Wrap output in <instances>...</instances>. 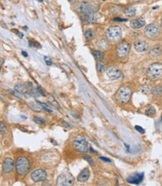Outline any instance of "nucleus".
Segmentation results:
<instances>
[{"label": "nucleus", "instance_id": "f257e3e1", "mask_svg": "<svg viewBox=\"0 0 162 186\" xmlns=\"http://www.w3.org/2000/svg\"><path fill=\"white\" fill-rule=\"evenodd\" d=\"M131 97V90L128 86H122L116 94V98L121 104H125L128 102Z\"/></svg>", "mask_w": 162, "mask_h": 186}, {"label": "nucleus", "instance_id": "f03ea898", "mask_svg": "<svg viewBox=\"0 0 162 186\" xmlns=\"http://www.w3.org/2000/svg\"><path fill=\"white\" fill-rule=\"evenodd\" d=\"M147 76L152 80H156L162 76V64L155 63L152 64L147 70Z\"/></svg>", "mask_w": 162, "mask_h": 186}, {"label": "nucleus", "instance_id": "7ed1b4c3", "mask_svg": "<svg viewBox=\"0 0 162 186\" xmlns=\"http://www.w3.org/2000/svg\"><path fill=\"white\" fill-rule=\"evenodd\" d=\"M74 149L80 153H86L88 151L89 146L87 140L82 136H78L75 138L73 142Z\"/></svg>", "mask_w": 162, "mask_h": 186}, {"label": "nucleus", "instance_id": "20e7f679", "mask_svg": "<svg viewBox=\"0 0 162 186\" xmlns=\"http://www.w3.org/2000/svg\"><path fill=\"white\" fill-rule=\"evenodd\" d=\"M16 169L20 175H23L29 169V162L26 157H19L17 160Z\"/></svg>", "mask_w": 162, "mask_h": 186}, {"label": "nucleus", "instance_id": "39448f33", "mask_svg": "<svg viewBox=\"0 0 162 186\" xmlns=\"http://www.w3.org/2000/svg\"><path fill=\"white\" fill-rule=\"evenodd\" d=\"M106 36L110 41H117L121 37L122 30L119 26H111L106 31Z\"/></svg>", "mask_w": 162, "mask_h": 186}, {"label": "nucleus", "instance_id": "423d86ee", "mask_svg": "<svg viewBox=\"0 0 162 186\" xmlns=\"http://www.w3.org/2000/svg\"><path fill=\"white\" fill-rule=\"evenodd\" d=\"M57 185H72L74 184V177L70 174H62L57 178Z\"/></svg>", "mask_w": 162, "mask_h": 186}, {"label": "nucleus", "instance_id": "0eeeda50", "mask_svg": "<svg viewBox=\"0 0 162 186\" xmlns=\"http://www.w3.org/2000/svg\"><path fill=\"white\" fill-rule=\"evenodd\" d=\"M160 32L159 27L155 24H149L145 28L144 33L149 38H153L158 36Z\"/></svg>", "mask_w": 162, "mask_h": 186}, {"label": "nucleus", "instance_id": "6e6552de", "mask_svg": "<svg viewBox=\"0 0 162 186\" xmlns=\"http://www.w3.org/2000/svg\"><path fill=\"white\" fill-rule=\"evenodd\" d=\"M130 45L126 41H123L119 44V46H117V49H116L118 56L121 57V58H124L126 56L130 51Z\"/></svg>", "mask_w": 162, "mask_h": 186}, {"label": "nucleus", "instance_id": "1a4fd4ad", "mask_svg": "<svg viewBox=\"0 0 162 186\" xmlns=\"http://www.w3.org/2000/svg\"><path fill=\"white\" fill-rule=\"evenodd\" d=\"M31 178L34 182H40V181L45 180L47 178V173L45 170L42 169H38L34 170L31 174Z\"/></svg>", "mask_w": 162, "mask_h": 186}, {"label": "nucleus", "instance_id": "9d476101", "mask_svg": "<svg viewBox=\"0 0 162 186\" xmlns=\"http://www.w3.org/2000/svg\"><path fill=\"white\" fill-rule=\"evenodd\" d=\"M14 167V162L13 159L11 158H7L5 159L3 163V172L6 174H8V173L11 172Z\"/></svg>", "mask_w": 162, "mask_h": 186}, {"label": "nucleus", "instance_id": "9b49d317", "mask_svg": "<svg viewBox=\"0 0 162 186\" xmlns=\"http://www.w3.org/2000/svg\"><path fill=\"white\" fill-rule=\"evenodd\" d=\"M144 176L143 173H140V174H135L134 175L131 176L127 178V181L131 184H136L138 185L142 182Z\"/></svg>", "mask_w": 162, "mask_h": 186}, {"label": "nucleus", "instance_id": "f8f14e48", "mask_svg": "<svg viewBox=\"0 0 162 186\" xmlns=\"http://www.w3.org/2000/svg\"><path fill=\"white\" fill-rule=\"evenodd\" d=\"M107 74L108 76L111 79V80H115V79H118L121 77L122 73L118 69L111 67L107 70Z\"/></svg>", "mask_w": 162, "mask_h": 186}, {"label": "nucleus", "instance_id": "ddd939ff", "mask_svg": "<svg viewBox=\"0 0 162 186\" xmlns=\"http://www.w3.org/2000/svg\"><path fill=\"white\" fill-rule=\"evenodd\" d=\"M134 48L139 53H143L149 49V44L146 41H138L134 44Z\"/></svg>", "mask_w": 162, "mask_h": 186}, {"label": "nucleus", "instance_id": "4468645a", "mask_svg": "<svg viewBox=\"0 0 162 186\" xmlns=\"http://www.w3.org/2000/svg\"><path fill=\"white\" fill-rule=\"evenodd\" d=\"M80 11L82 14H84V15H86V14H89V13L93 12V11H94L93 8L91 6V5H90L89 2H83V3L80 5Z\"/></svg>", "mask_w": 162, "mask_h": 186}, {"label": "nucleus", "instance_id": "2eb2a0df", "mask_svg": "<svg viewBox=\"0 0 162 186\" xmlns=\"http://www.w3.org/2000/svg\"><path fill=\"white\" fill-rule=\"evenodd\" d=\"M90 176V171L88 168H85L83 169L80 174L78 176V182H80V183H85L87 182L89 179Z\"/></svg>", "mask_w": 162, "mask_h": 186}, {"label": "nucleus", "instance_id": "dca6fc26", "mask_svg": "<svg viewBox=\"0 0 162 186\" xmlns=\"http://www.w3.org/2000/svg\"><path fill=\"white\" fill-rule=\"evenodd\" d=\"M98 14L95 11L89 13L88 14H86V15L83 16L84 21L87 22V23H96L98 21Z\"/></svg>", "mask_w": 162, "mask_h": 186}, {"label": "nucleus", "instance_id": "f3484780", "mask_svg": "<svg viewBox=\"0 0 162 186\" xmlns=\"http://www.w3.org/2000/svg\"><path fill=\"white\" fill-rule=\"evenodd\" d=\"M146 22L143 19H136L131 22V26L134 28H139L143 27Z\"/></svg>", "mask_w": 162, "mask_h": 186}, {"label": "nucleus", "instance_id": "a211bd4d", "mask_svg": "<svg viewBox=\"0 0 162 186\" xmlns=\"http://www.w3.org/2000/svg\"><path fill=\"white\" fill-rule=\"evenodd\" d=\"M14 90L20 93H26L28 91V88L25 84H18L15 86Z\"/></svg>", "mask_w": 162, "mask_h": 186}, {"label": "nucleus", "instance_id": "6ab92c4d", "mask_svg": "<svg viewBox=\"0 0 162 186\" xmlns=\"http://www.w3.org/2000/svg\"><path fill=\"white\" fill-rule=\"evenodd\" d=\"M161 50L160 47H159V46L153 47L151 49V51H150V55L152 58H157L159 55H161Z\"/></svg>", "mask_w": 162, "mask_h": 186}, {"label": "nucleus", "instance_id": "aec40b11", "mask_svg": "<svg viewBox=\"0 0 162 186\" xmlns=\"http://www.w3.org/2000/svg\"><path fill=\"white\" fill-rule=\"evenodd\" d=\"M125 15L128 17H132L135 16L136 14V9L134 7H128L125 11Z\"/></svg>", "mask_w": 162, "mask_h": 186}, {"label": "nucleus", "instance_id": "412c9836", "mask_svg": "<svg viewBox=\"0 0 162 186\" xmlns=\"http://www.w3.org/2000/svg\"><path fill=\"white\" fill-rule=\"evenodd\" d=\"M97 46L101 49H106L108 47V42L104 39H101L97 42Z\"/></svg>", "mask_w": 162, "mask_h": 186}, {"label": "nucleus", "instance_id": "4be33fe9", "mask_svg": "<svg viewBox=\"0 0 162 186\" xmlns=\"http://www.w3.org/2000/svg\"><path fill=\"white\" fill-rule=\"evenodd\" d=\"M146 114L147 116L152 117L155 114V109L152 106H149L146 110Z\"/></svg>", "mask_w": 162, "mask_h": 186}, {"label": "nucleus", "instance_id": "5701e85b", "mask_svg": "<svg viewBox=\"0 0 162 186\" xmlns=\"http://www.w3.org/2000/svg\"><path fill=\"white\" fill-rule=\"evenodd\" d=\"M47 99H48V101L50 102V103L51 104V105H53V106H55V107H57V108L59 107L58 102H57V100H55L54 97H53V96H51V95H48Z\"/></svg>", "mask_w": 162, "mask_h": 186}, {"label": "nucleus", "instance_id": "b1692460", "mask_svg": "<svg viewBox=\"0 0 162 186\" xmlns=\"http://www.w3.org/2000/svg\"><path fill=\"white\" fill-rule=\"evenodd\" d=\"M92 54L95 56V58L98 60V61H101L103 59V53L100 51H97V50H94L92 51Z\"/></svg>", "mask_w": 162, "mask_h": 186}, {"label": "nucleus", "instance_id": "393cba45", "mask_svg": "<svg viewBox=\"0 0 162 186\" xmlns=\"http://www.w3.org/2000/svg\"><path fill=\"white\" fill-rule=\"evenodd\" d=\"M94 37V34L91 29H88L85 32V37L87 38V41H91Z\"/></svg>", "mask_w": 162, "mask_h": 186}, {"label": "nucleus", "instance_id": "a878e982", "mask_svg": "<svg viewBox=\"0 0 162 186\" xmlns=\"http://www.w3.org/2000/svg\"><path fill=\"white\" fill-rule=\"evenodd\" d=\"M97 70H98L99 72H104V70H106L105 65L101 61H99L97 63Z\"/></svg>", "mask_w": 162, "mask_h": 186}, {"label": "nucleus", "instance_id": "bb28decb", "mask_svg": "<svg viewBox=\"0 0 162 186\" xmlns=\"http://www.w3.org/2000/svg\"><path fill=\"white\" fill-rule=\"evenodd\" d=\"M33 120L34 122H35L38 124H44L45 123V120L44 119H42V118H38V117H34Z\"/></svg>", "mask_w": 162, "mask_h": 186}, {"label": "nucleus", "instance_id": "cd10ccee", "mask_svg": "<svg viewBox=\"0 0 162 186\" xmlns=\"http://www.w3.org/2000/svg\"><path fill=\"white\" fill-rule=\"evenodd\" d=\"M29 46H32V47L33 46V47L37 48V49H40V48L41 47L40 44H39L38 42H36V41H29Z\"/></svg>", "mask_w": 162, "mask_h": 186}, {"label": "nucleus", "instance_id": "c85d7f7f", "mask_svg": "<svg viewBox=\"0 0 162 186\" xmlns=\"http://www.w3.org/2000/svg\"><path fill=\"white\" fill-rule=\"evenodd\" d=\"M37 102L39 104V105H41V106H42L43 108H44V110H46L47 111H48V112H52V111L50 110V109H49V108H48V106L47 105H46V104H44V103H42V102H39V101H37Z\"/></svg>", "mask_w": 162, "mask_h": 186}, {"label": "nucleus", "instance_id": "c756f323", "mask_svg": "<svg viewBox=\"0 0 162 186\" xmlns=\"http://www.w3.org/2000/svg\"><path fill=\"white\" fill-rule=\"evenodd\" d=\"M6 132V125L5 123L1 122L0 123V132L2 134H4Z\"/></svg>", "mask_w": 162, "mask_h": 186}, {"label": "nucleus", "instance_id": "7c9ffc66", "mask_svg": "<svg viewBox=\"0 0 162 186\" xmlns=\"http://www.w3.org/2000/svg\"><path fill=\"white\" fill-rule=\"evenodd\" d=\"M83 158L87 160V161H88L91 165H93V161H92V158L89 156H87V155H84V156H83Z\"/></svg>", "mask_w": 162, "mask_h": 186}, {"label": "nucleus", "instance_id": "2f4dec72", "mask_svg": "<svg viewBox=\"0 0 162 186\" xmlns=\"http://www.w3.org/2000/svg\"><path fill=\"white\" fill-rule=\"evenodd\" d=\"M135 129H136V130H138V132H140V133H144V132H145V130L143 129L142 128V127H138V126H136Z\"/></svg>", "mask_w": 162, "mask_h": 186}, {"label": "nucleus", "instance_id": "473e14b6", "mask_svg": "<svg viewBox=\"0 0 162 186\" xmlns=\"http://www.w3.org/2000/svg\"><path fill=\"white\" fill-rule=\"evenodd\" d=\"M45 62H46L47 65H48V66H50L52 64L51 60H50V58H48V57H45Z\"/></svg>", "mask_w": 162, "mask_h": 186}, {"label": "nucleus", "instance_id": "72a5a7b5", "mask_svg": "<svg viewBox=\"0 0 162 186\" xmlns=\"http://www.w3.org/2000/svg\"><path fill=\"white\" fill-rule=\"evenodd\" d=\"M100 159L103 160V161H104V162H110V159H109V158H104V157H100Z\"/></svg>", "mask_w": 162, "mask_h": 186}, {"label": "nucleus", "instance_id": "f704fd0d", "mask_svg": "<svg viewBox=\"0 0 162 186\" xmlns=\"http://www.w3.org/2000/svg\"><path fill=\"white\" fill-rule=\"evenodd\" d=\"M114 20H116V21H126V20H127V19H120V18L116 17V18H115V19H114Z\"/></svg>", "mask_w": 162, "mask_h": 186}, {"label": "nucleus", "instance_id": "c9c22d12", "mask_svg": "<svg viewBox=\"0 0 162 186\" xmlns=\"http://www.w3.org/2000/svg\"><path fill=\"white\" fill-rule=\"evenodd\" d=\"M3 63H4V60L2 59V58H0V69H1V67H2Z\"/></svg>", "mask_w": 162, "mask_h": 186}, {"label": "nucleus", "instance_id": "e433bc0d", "mask_svg": "<svg viewBox=\"0 0 162 186\" xmlns=\"http://www.w3.org/2000/svg\"><path fill=\"white\" fill-rule=\"evenodd\" d=\"M22 54H23V56H25V57H27V56H28V55H27V53H26V52H25V51H22Z\"/></svg>", "mask_w": 162, "mask_h": 186}, {"label": "nucleus", "instance_id": "4c0bfd02", "mask_svg": "<svg viewBox=\"0 0 162 186\" xmlns=\"http://www.w3.org/2000/svg\"><path fill=\"white\" fill-rule=\"evenodd\" d=\"M17 34H18V35H19V37H20V38H23V34L20 33V32H17Z\"/></svg>", "mask_w": 162, "mask_h": 186}, {"label": "nucleus", "instance_id": "58836bf2", "mask_svg": "<svg viewBox=\"0 0 162 186\" xmlns=\"http://www.w3.org/2000/svg\"><path fill=\"white\" fill-rule=\"evenodd\" d=\"M38 2H43V0H38Z\"/></svg>", "mask_w": 162, "mask_h": 186}, {"label": "nucleus", "instance_id": "ea45409f", "mask_svg": "<svg viewBox=\"0 0 162 186\" xmlns=\"http://www.w3.org/2000/svg\"><path fill=\"white\" fill-rule=\"evenodd\" d=\"M161 26H162V19H161Z\"/></svg>", "mask_w": 162, "mask_h": 186}, {"label": "nucleus", "instance_id": "a19ab883", "mask_svg": "<svg viewBox=\"0 0 162 186\" xmlns=\"http://www.w3.org/2000/svg\"><path fill=\"white\" fill-rule=\"evenodd\" d=\"M70 1H73V0H70Z\"/></svg>", "mask_w": 162, "mask_h": 186}]
</instances>
